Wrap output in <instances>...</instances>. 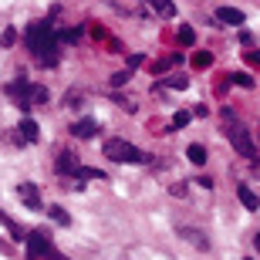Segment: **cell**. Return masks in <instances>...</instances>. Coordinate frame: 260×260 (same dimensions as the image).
Wrapping results in <instances>:
<instances>
[{"label":"cell","mask_w":260,"mask_h":260,"mask_svg":"<svg viewBox=\"0 0 260 260\" xmlns=\"http://www.w3.org/2000/svg\"><path fill=\"white\" fill-rule=\"evenodd\" d=\"M17 135H20V142H38V139H41V128H38V122H34V118H20Z\"/></svg>","instance_id":"10"},{"label":"cell","mask_w":260,"mask_h":260,"mask_svg":"<svg viewBox=\"0 0 260 260\" xmlns=\"http://www.w3.org/2000/svg\"><path fill=\"white\" fill-rule=\"evenodd\" d=\"M17 200L27 206V210H41V193L34 183H20L17 186Z\"/></svg>","instance_id":"6"},{"label":"cell","mask_w":260,"mask_h":260,"mask_svg":"<svg viewBox=\"0 0 260 260\" xmlns=\"http://www.w3.org/2000/svg\"><path fill=\"white\" fill-rule=\"evenodd\" d=\"M243 260H250V257H243Z\"/></svg>","instance_id":"27"},{"label":"cell","mask_w":260,"mask_h":260,"mask_svg":"<svg viewBox=\"0 0 260 260\" xmlns=\"http://www.w3.org/2000/svg\"><path fill=\"white\" fill-rule=\"evenodd\" d=\"M176 233H179L183 240H189V243H193V247H196V250H203V253L210 250V237H206V233H203V230H193V226H179V230H176Z\"/></svg>","instance_id":"8"},{"label":"cell","mask_w":260,"mask_h":260,"mask_svg":"<svg viewBox=\"0 0 260 260\" xmlns=\"http://www.w3.org/2000/svg\"><path fill=\"white\" fill-rule=\"evenodd\" d=\"M71 135H78V139H95L98 135V122L95 118H78L75 125H71Z\"/></svg>","instance_id":"9"},{"label":"cell","mask_w":260,"mask_h":260,"mask_svg":"<svg viewBox=\"0 0 260 260\" xmlns=\"http://www.w3.org/2000/svg\"><path fill=\"white\" fill-rule=\"evenodd\" d=\"M240 44L243 48H253V34L250 30H240Z\"/></svg>","instance_id":"24"},{"label":"cell","mask_w":260,"mask_h":260,"mask_svg":"<svg viewBox=\"0 0 260 260\" xmlns=\"http://www.w3.org/2000/svg\"><path fill=\"white\" fill-rule=\"evenodd\" d=\"M193 41H196L193 27H179V44H193Z\"/></svg>","instance_id":"21"},{"label":"cell","mask_w":260,"mask_h":260,"mask_svg":"<svg viewBox=\"0 0 260 260\" xmlns=\"http://www.w3.org/2000/svg\"><path fill=\"white\" fill-rule=\"evenodd\" d=\"M51 220H54V223H61V226H71V216H68V210H64V206H51Z\"/></svg>","instance_id":"16"},{"label":"cell","mask_w":260,"mask_h":260,"mask_svg":"<svg viewBox=\"0 0 260 260\" xmlns=\"http://www.w3.org/2000/svg\"><path fill=\"white\" fill-rule=\"evenodd\" d=\"M128 75H132V71L125 68V71H118V75H112V78H108V85H112V88H122V85L128 81Z\"/></svg>","instance_id":"19"},{"label":"cell","mask_w":260,"mask_h":260,"mask_svg":"<svg viewBox=\"0 0 260 260\" xmlns=\"http://www.w3.org/2000/svg\"><path fill=\"white\" fill-rule=\"evenodd\" d=\"M189 118H193V112H176V115H173V125H169V128H173V132H179V128L189 125Z\"/></svg>","instance_id":"17"},{"label":"cell","mask_w":260,"mask_h":260,"mask_svg":"<svg viewBox=\"0 0 260 260\" xmlns=\"http://www.w3.org/2000/svg\"><path fill=\"white\" fill-rule=\"evenodd\" d=\"M243 61H247V64H253V68H260V51H257V48H247Z\"/></svg>","instance_id":"20"},{"label":"cell","mask_w":260,"mask_h":260,"mask_svg":"<svg viewBox=\"0 0 260 260\" xmlns=\"http://www.w3.org/2000/svg\"><path fill=\"white\" fill-rule=\"evenodd\" d=\"M139 64H142V54H132V58H128V71H135Z\"/></svg>","instance_id":"25"},{"label":"cell","mask_w":260,"mask_h":260,"mask_svg":"<svg viewBox=\"0 0 260 260\" xmlns=\"http://www.w3.org/2000/svg\"><path fill=\"white\" fill-rule=\"evenodd\" d=\"M223 128H226V139H230V145L237 149V155L240 159H250V162H257V142H253V135L247 132V128L237 122V115H233V108H223Z\"/></svg>","instance_id":"2"},{"label":"cell","mask_w":260,"mask_h":260,"mask_svg":"<svg viewBox=\"0 0 260 260\" xmlns=\"http://www.w3.org/2000/svg\"><path fill=\"white\" fill-rule=\"evenodd\" d=\"M27 250H30V260H68L61 250H54V243L44 230L27 233Z\"/></svg>","instance_id":"5"},{"label":"cell","mask_w":260,"mask_h":260,"mask_svg":"<svg viewBox=\"0 0 260 260\" xmlns=\"http://www.w3.org/2000/svg\"><path fill=\"white\" fill-rule=\"evenodd\" d=\"M257 159H260V152H257Z\"/></svg>","instance_id":"28"},{"label":"cell","mask_w":260,"mask_h":260,"mask_svg":"<svg viewBox=\"0 0 260 260\" xmlns=\"http://www.w3.org/2000/svg\"><path fill=\"white\" fill-rule=\"evenodd\" d=\"M210 64H213V54H210V51H196V54H193V68H196V71H206Z\"/></svg>","instance_id":"15"},{"label":"cell","mask_w":260,"mask_h":260,"mask_svg":"<svg viewBox=\"0 0 260 260\" xmlns=\"http://www.w3.org/2000/svg\"><path fill=\"white\" fill-rule=\"evenodd\" d=\"M78 166H81V162H78L75 152H68V149L54 155V169H58V176H75V173H78Z\"/></svg>","instance_id":"7"},{"label":"cell","mask_w":260,"mask_h":260,"mask_svg":"<svg viewBox=\"0 0 260 260\" xmlns=\"http://www.w3.org/2000/svg\"><path fill=\"white\" fill-rule=\"evenodd\" d=\"M14 41H17V30H4V34H0V44H4V48H10V44H14Z\"/></svg>","instance_id":"22"},{"label":"cell","mask_w":260,"mask_h":260,"mask_svg":"<svg viewBox=\"0 0 260 260\" xmlns=\"http://www.w3.org/2000/svg\"><path fill=\"white\" fill-rule=\"evenodd\" d=\"M24 38H27L30 54L44 68L58 64V27H51V20H30Z\"/></svg>","instance_id":"1"},{"label":"cell","mask_w":260,"mask_h":260,"mask_svg":"<svg viewBox=\"0 0 260 260\" xmlns=\"http://www.w3.org/2000/svg\"><path fill=\"white\" fill-rule=\"evenodd\" d=\"M253 247H257V253H260V233H257V237H253Z\"/></svg>","instance_id":"26"},{"label":"cell","mask_w":260,"mask_h":260,"mask_svg":"<svg viewBox=\"0 0 260 260\" xmlns=\"http://www.w3.org/2000/svg\"><path fill=\"white\" fill-rule=\"evenodd\" d=\"M230 81L237 88H253L257 85V81H253V75H243V71H237V75H230Z\"/></svg>","instance_id":"18"},{"label":"cell","mask_w":260,"mask_h":260,"mask_svg":"<svg viewBox=\"0 0 260 260\" xmlns=\"http://www.w3.org/2000/svg\"><path fill=\"white\" fill-rule=\"evenodd\" d=\"M237 196H240V203H243V206H247V210H257V206H260L257 193H253L250 186H237Z\"/></svg>","instance_id":"12"},{"label":"cell","mask_w":260,"mask_h":260,"mask_svg":"<svg viewBox=\"0 0 260 260\" xmlns=\"http://www.w3.org/2000/svg\"><path fill=\"white\" fill-rule=\"evenodd\" d=\"M102 152H105V159L122 162V166H145V162H152V155L142 152V149H135V145L125 142V139H108V142L102 145Z\"/></svg>","instance_id":"4"},{"label":"cell","mask_w":260,"mask_h":260,"mask_svg":"<svg viewBox=\"0 0 260 260\" xmlns=\"http://www.w3.org/2000/svg\"><path fill=\"white\" fill-rule=\"evenodd\" d=\"M149 4H152L155 14H162V17H176V4H173V0H149Z\"/></svg>","instance_id":"13"},{"label":"cell","mask_w":260,"mask_h":260,"mask_svg":"<svg viewBox=\"0 0 260 260\" xmlns=\"http://www.w3.org/2000/svg\"><path fill=\"white\" fill-rule=\"evenodd\" d=\"M4 95L14 98L20 112H30V108H34V102H48V88H44V85H34V81H24V78H17V81H7Z\"/></svg>","instance_id":"3"},{"label":"cell","mask_w":260,"mask_h":260,"mask_svg":"<svg viewBox=\"0 0 260 260\" xmlns=\"http://www.w3.org/2000/svg\"><path fill=\"white\" fill-rule=\"evenodd\" d=\"M216 20H220V24H233V27H237V24H243V20H247V14H243V10H237V7H220V10H216Z\"/></svg>","instance_id":"11"},{"label":"cell","mask_w":260,"mask_h":260,"mask_svg":"<svg viewBox=\"0 0 260 260\" xmlns=\"http://www.w3.org/2000/svg\"><path fill=\"white\" fill-rule=\"evenodd\" d=\"M186 155H189V162H196V166H206V149H203V145H189V149H186Z\"/></svg>","instance_id":"14"},{"label":"cell","mask_w":260,"mask_h":260,"mask_svg":"<svg viewBox=\"0 0 260 260\" xmlns=\"http://www.w3.org/2000/svg\"><path fill=\"white\" fill-rule=\"evenodd\" d=\"M166 85H169V88H176V91H183V88L189 85V81H186V78H179V75H176V78H169Z\"/></svg>","instance_id":"23"}]
</instances>
